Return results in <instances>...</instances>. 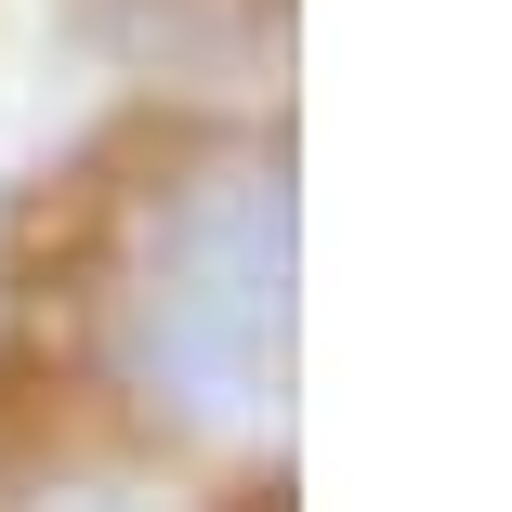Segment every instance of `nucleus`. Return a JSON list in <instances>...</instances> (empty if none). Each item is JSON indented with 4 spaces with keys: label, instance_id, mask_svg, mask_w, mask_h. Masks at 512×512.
<instances>
[{
    "label": "nucleus",
    "instance_id": "2",
    "mask_svg": "<svg viewBox=\"0 0 512 512\" xmlns=\"http://www.w3.org/2000/svg\"><path fill=\"white\" fill-rule=\"evenodd\" d=\"M40 512H171L158 486H119V473H92V486H53Z\"/></svg>",
    "mask_w": 512,
    "mask_h": 512
},
{
    "label": "nucleus",
    "instance_id": "1",
    "mask_svg": "<svg viewBox=\"0 0 512 512\" xmlns=\"http://www.w3.org/2000/svg\"><path fill=\"white\" fill-rule=\"evenodd\" d=\"M289 329H302V224L276 158H211L119 289V381L197 447H263L289 421Z\"/></svg>",
    "mask_w": 512,
    "mask_h": 512
}]
</instances>
